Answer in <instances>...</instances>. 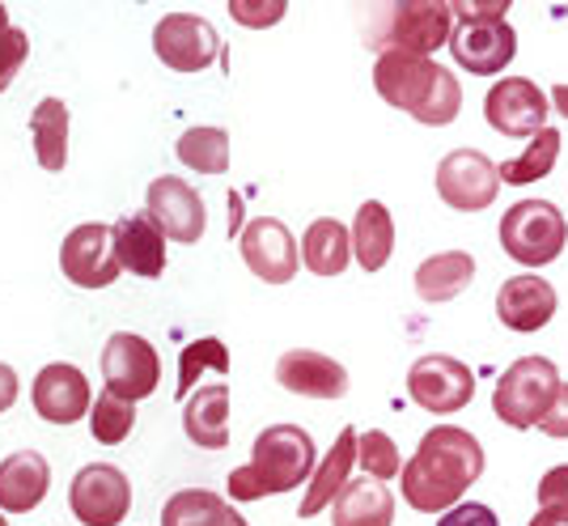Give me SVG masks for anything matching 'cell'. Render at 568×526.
Wrapping results in <instances>:
<instances>
[{"label":"cell","instance_id":"6da1fadb","mask_svg":"<svg viewBox=\"0 0 568 526\" xmlns=\"http://www.w3.org/2000/svg\"><path fill=\"white\" fill-rule=\"evenodd\" d=\"M479 476H484V446L475 442V433L437 425L420 437L416 455L399 472L403 502L416 514H446L467 497V488Z\"/></svg>","mask_w":568,"mask_h":526},{"label":"cell","instance_id":"7a4b0ae2","mask_svg":"<svg viewBox=\"0 0 568 526\" xmlns=\"http://www.w3.org/2000/svg\"><path fill=\"white\" fill-rule=\"evenodd\" d=\"M374 90L382 102H390L395 111L412 115L425 128H446L463 111V85L454 81L450 69H442L437 60L425 55H403L386 51L374 60Z\"/></svg>","mask_w":568,"mask_h":526},{"label":"cell","instance_id":"3957f363","mask_svg":"<svg viewBox=\"0 0 568 526\" xmlns=\"http://www.w3.org/2000/svg\"><path fill=\"white\" fill-rule=\"evenodd\" d=\"M314 476V442L302 425H267L255 437L251 463L230 472V497L237 505H251L260 497H276Z\"/></svg>","mask_w":568,"mask_h":526},{"label":"cell","instance_id":"277c9868","mask_svg":"<svg viewBox=\"0 0 568 526\" xmlns=\"http://www.w3.org/2000/svg\"><path fill=\"white\" fill-rule=\"evenodd\" d=\"M450 0H386L365 22V43L378 55L403 51V55L433 60L437 48H450Z\"/></svg>","mask_w":568,"mask_h":526},{"label":"cell","instance_id":"5b68a950","mask_svg":"<svg viewBox=\"0 0 568 526\" xmlns=\"http://www.w3.org/2000/svg\"><path fill=\"white\" fill-rule=\"evenodd\" d=\"M568 242V221L551 200H521L500 216V246L521 267H547L560 260Z\"/></svg>","mask_w":568,"mask_h":526},{"label":"cell","instance_id":"8992f818","mask_svg":"<svg viewBox=\"0 0 568 526\" xmlns=\"http://www.w3.org/2000/svg\"><path fill=\"white\" fill-rule=\"evenodd\" d=\"M560 391V370L547 357H521L500 374L493 391V412L509 429H539L544 412Z\"/></svg>","mask_w":568,"mask_h":526},{"label":"cell","instance_id":"52a82bcc","mask_svg":"<svg viewBox=\"0 0 568 526\" xmlns=\"http://www.w3.org/2000/svg\"><path fill=\"white\" fill-rule=\"evenodd\" d=\"M69 509L85 526H119L132 509V484L111 463H85L69 484Z\"/></svg>","mask_w":568,"mask_h":526},{"label":"cell","instance_id":"ba28073f","mask_svg":"<svg viewBox=\"0 0 568 526\" xmlns=\"http://www.w3.org/2000/svg\"><path fill=\"white\" fill-rule=\"evenodd\" d=\"M102 378H106V391L136 404L144 395L158 391V378H162V357L158 348L136 332H115L102 348Z\"/></svg>","mask_w":568,"mask_h":526},{"label":"cell","instance_id":"9c48e42d","mask_svg":"<svg viewBox=\"0 0 568 526\" xmlns=\"http://www.w3.org/2000/svg\"><path fill=\"white\" fill-rule=\"evenodd\" d=\"M407 395L412 404L425 407V412H463L475 399V374L471 365H463L458 357L446 353H428L407 370Z\"/></svg>","mask_w":568,"mask_h":526},{"label":"cell","instance_id":"30bf717a","mask_svg":"<svg viewBox=\"0 0 568 526\" xmlns=\"http://www.w3.org/2000/svg\"><path fill=\"white\" fill-rule=\"evenodd\" d=\"M500 192V170L488 153L479 149H454L437 166V195L454 213H479L488 209Z\"/></svg>","mask_w":568,"mask_h":526},{"label":"cell","instance_id":"8fae6325","mask_svg":"<svg viewBox=\"0 0 568 526\" xmlns=\"http://www.w3.org/2000/svg\"><path fill=\"white\" fill-rule=\"evenodd\" d=\"M60 272L77 289H106L123 276L115 260V234L102 221H85L69 230V239L60 242Z\"/></svg>","mask_w":568,"mask_h":526},{"label":"cell","instance_id":"7c38bea8","mask_svg":"<svg viewBox=\"0 0 568 526\" xmlns=\"http://www.w3.org/2000/svg\"><path fill=\"white\" fill-rule=\"evenodd\" d=\"M547 111H551V102L530 77H500L497 85L488 90V98H484V120L509 141L544 132Z\"/></svg>","mask_w":568,"mask_h":526},{"label":"cell","instance_id":"4fadbf2b","mask_svg":"<svg viewBox=\"0 0 568 526\" xmlns=\"http://www.w3.org/2000/svg\"><path fill=\"white\" fill-rule=\"evenodd\" d=\"M242 246V263L267 281V285H288L297 276V263H302V246L288 234V225L276 216H255L246 221V230L237 234Z\"/></svg>","mask_w":568,"mask_h":526},{"label":"cell","instance_id":"5bb4252c","mask_svg":"<svg viewBox=\"0 0 568 526\" xmlns=\"http://www.w3.org/2000/svg\"><path fill=\"white\" fill-rule=\"evenodd\" d=\"M153 51L174 72H204L213 69L221 39H216V26L195 13H166L153 26Z\"/></svg>","mask_w":568,"mask_h":526},{"label":"cell","instance_id":"9a60e30c","mask_svg":"<svg viewBox=\"0 0 568 526\" xmlns=\"http://www.w3.org/2000/svg\"><path fill=\"white\" fill-rule=\"evenodd\" d=\"M144 213L162 225V234H166L170 242H183V246L204 239V225H209V213H204L200 192H195L191 183H183L179 174H162V179L149 183V192H144Z\"/></svg>","mask_w":568,"mask_h":526},{"label":"cell","instance_id":"2e32d148","mask_svg":"<svg viewBox=\"0 0 568 526\" xmlns=\"http://www.w3.org/2000/svg\"><path fill=\"white\" fill-rule=\"evenodd\" d=\"M30 399H34V412H39L48 425H77V421L94 407L90 378H85L77 365H69V361L43 365L34 386H30Z\"/></svg>","mask_w":568,"mask_h":526},{"label":"cell","instance_id":"e0dca14e","mask_svg":"<svg viewBox=\"0 0 568 526\" xmlns=\"http://www.w3.org/2000/svg\"><path fill=\"white\" fill-rule=\"evenodd\" d=\"M450 51L458 69L475 72V77H493V72L514 64V55H518V34H514L509 22L454 26Z\"/></svg>","mask_w":568,"mask_h":526},{"label":"cell","instance_id":"ac0fdd59","mask_svg":"<svg viewBox=\"0 0 568 526\" xmlns=\"http://www.w3.org/2000/svg\"><path fill=\"white\" fill-rule=\"evenodd\" d=\"M276 383L306 399H344L348 395V370L327 353L314 348H288L276 361Z\"/></svg>","mask_w":568,"mask_h":526},{"label":"cell","instance_id":"d6986e66","mask_svg":"<svg viewBox=\"0 0 568 526\" xmlns=\"http://www.w3.org/2000/svg\"><path fill=\"white\" fill-rule=\"evenodd\" d=\"M111 234H115V260L123 272L144 276V281H158V276L166 272V242L170 239L162 234V225H158L149 213L119 216L115 225H111Z\"/></svg>","mask_w":568,"mask_h":526},{"label":"cell","instance_id":"ffe728a7","mask_svg":"<svg viewBox=\"0 0 568 526\" xmlns=\"http://www.w3.org/2000/svg\"><path fill=\"white\" fill-rule=\"evenodd\" d=\"M556 289L547 285L544 276H509L497 293V318L509 332H544L547 323L556 318Z\"/></svg>","mask_w":568,"mask_h":526},{"label":"cell","instance_id":"44dd1931","mask_svg":"<svg viewBox=\"0 0 568 526\" xmlns=\"http://www.w3.org/2000/svg\"><path fill=\"white\" fill-rule=\"evenodd\" d=\"M51 467L39 451H13L0 463V509L9 514H30L48 502Z\"/></svg>","mask_w":568,"mask_h":526},{"label":"cell","instance_id":"7402d4cb","mask_svg":"<svg viewBox=\"0 0 568 526\" xmlns=\"http://www.w3.org/2000/svg\"><path fill=\"white\" fill-rule=\"evenodd\" d=\"M183 429L200 451H225L230 446V386L221 378L195 386L183 407Z\"/></svg>","mask_w":568,"mask_h":526},{"label":"cell","instance_id":"603a6c76","mask_svg":"<svg viewBox=\"0 0 568 526\" xmlns=\"http://www.w3.org/2000/svg\"><path fill=\"white\" fill-rule=\"evenodd\" d=\"M356 437H361V433H356L353 425L339 429V437L332 442V451L323 455V463H318L314 476H310L306 497H302V505H297V518H318V509H327V505L339 497V488L353 479Z\"/></svg>","mask_w":568,"mask_h":526},{"label":"cell","instance_id":"cb8c5ba5","mask_svg":"<svg viewBox=\"0 0 568 526\" xmlns=\"http://www.w3.org/2000/svg\"><path fill=\"white\" fill-rule=\"evenodd\" d=\"M332 526H395V497L382 479H348L332 502Z\"/></svg>","mask_w":568,"mask_h":526},{"label":"cell","instance_id":"d4e9b609","mask_svg":"<svg viewBox=\"0 0 568 526\" xmlns=\"http://www.w3.org/2000/svg\"><path fill=\"white\" fill-rule=\"evenodd\" d=\"M353 255L361 272H382L395 255V221L382 200H365L353 216Z\"/></svg>","mask_w":568,"mask_h":526},{"label":"cell","instance_id":"484cf974","mask_svg":"<svg viewBox=\"0 0 568 526\" xmlns=\"http://www.w3.org/2000/svg\"><path fill=\"white\" fill-rule=\"evenodd\" d=\"M475 281V260L467 251H442V255H428L416 267V293L428 306H442L454 302L458 293H467Z\"/></svg>","mask_w":568,"mask_h":526},{"label":"cell","instance_id":"4316f807","mask_svg":"<svg viewBox=\"0 0 568 526\" xmlns=\"http://www.w3.org/2000/svg\"><path fill=\"white\" fill-rule=\"evenodd\" d=\"M30 136H34V158L48 174H60L69 166V102L43 98L30 111Z\"/></svg>","mask_w":568,"mask_h":526},{"label":"cell","instance_id":"83f0119b","mask_svg":"<svg viewBox=\"0 0 568 526\" xmlns=\"http://www.w3.org/2000/svg\"><path fill=\"white\" fill-rule=\"evenodd\" d=\"M302 263L314 276H339L353 263V234L335 221V216H318L310 221L306 239H302Z\"/></svg>","mask_w":568,"mask_h":526},{"label":"cell","instance_id":"f1b7e54d","mask_svg":"<svg viewBox=\"0 0 568 526\" xmlns=\"http://www.w3.org/2000/svg\"><path fill=\"white\" fill-rule=\"evenodd\" d=\"M174 153L195 174H225L230 170V132L225 128H187L174 141Z\"/></svg>","mask_w":568,"mask_h":526},{"label":"cell","instance_id":"f546056e","mask_svg":"<svg viewBox=\"0 0 568 526\" xmlns=\"http://www.w3.org/2000/svg\"><path fill=\"white\" fill-rule=\"evenodd\" d=\"M556 158H560V132H556V128H544V132H535V136H530V144L521 149V158L497 162L500 183H509V188L539 183V179H547V170L556 166Z\"/></svg>","mask_w":568,"mask_h":526},{"label":"cell","instance_id":"4dcf8cb0","mask_svg":"<svg viewBox=\"0 0 568 526\" xmlns=\"http://www.w3.org/2000/svg\"><path fill=\"white\" fill-rule=\"evenodd\" d=\"M230 505L209 488H183L162 505V526H230Z\"/></svg>","mask_w":568,"mask_h":526},{"label":"cell","instance_id":"1f68e13d","mask_svg":"<svg viewBox=\"0 0 568 526\" xmlns=\"http://www.w3.org/2000/svg\"><path fill=\"white\" fill-rule=\"evenodd\" d=\"M204 374H230V348L221 340H191L187 348L179 353V399L191 395Z\"/></svg>","mask_w":568,"mask_h":526},{"label":"cell","instance_id":"d6a6232c","mask_svg":"<svg viewBox=\"0 0 568 526\" xmlns=\"http://www.w3.org/2000/svg\"><path fill=\"white\" fill-rule=\"evenodd\" d=\"M136 425V407L128 404V399H119L111 391H102L90 407V433H94L98 446H119V442H128V433Z\"/></svg>","mask_w":568,"mask_h":526},{"label":"cell","instance_id":"836d02e7","mask_svg":"<svg viewBox=\"0 0 568 526\" xmlns=\"http://www.w3.org/2000/svg\"><path fill=\"white\" fill-rule=\"evenodd\" d=\"M356 463H361V472L369 479H386L399 476L403 472V458H399V446H395V437H386L382 429H369L356 437Z\"/></svg>","mask_w":568,"mask_h":526},{"label":"cell","instance_id":"e575fe53","mask_svg":"<svg viewBox=\"0 0 568 526\" xmlns=\"http://www.w3.org/2000/svg\"><path fill=\"white\" fill-rule=\"evenodd\" d=\"M26 55H30V34H26L22 26H9L4 34H0V94L13 85V77L22 72Z\"/></svg>","mask_w":568,"mask_h":526},{"label":"cell","instance_id":"d590c367","mask_svg":"<svg viewBox=\"0 0 568 526\" xmlns=\"http://www.w3.org/2000/svg\"><path fill=\"white\" fill-rule=\"evenodd\" d=\"M288 13L284 0H230V18L237 26H251V30H267Z\"/></svg>","mask_w":568,"mask_h":526},{"label":"cell","instance_id":"8d00e7d4","mask_svg":"<svg viewBox=\"0 0 568 526\" xmlns=\"http://www.w3.org/2000/svg\"><path fill=\"white\" fill-rule=\"evenodd\" d=\"M539 505L560 526H568V463L544 472V479H539Z\"/></svg>","mask_w":568,"mask_h":526},{"label":"cell","instance_id":"74e56055","mask_svg":"<svg viewBox=\"0 0 568 526\" xmlns=\"http://www.w3.org/2000/svg\"><path fill=\"white\" fill-rule=\"evenodd\" d=\"M509 0H450L454 26H484V22H505Z\"/></svg>","mask_w":568,"mask_h":526},{"label":"cell","instance_id":"f35d334b","mask_svg":"<svg viewBox=\"0 0 568 526\" xmlns=\"http://www.w3.org/2000/svg\"><path fill=\"white\" fill-rule=\"evenodd\" d=\"M437 526H500V518L484 502H458L437 518Z\"/></svg>","mask_w":568,"mask_h":526},{"label":"cell","instance_id":"ab89813d","mask_svg":"<svg viewBox=\"0 0 568 526\" xmlns=\"http://www.w3.org/2000/svg\"><path fill=\"white\" fill-rule=\"evenodd\" d=\"M539 429L547 437H568V383H560L556 399H551V407H547L544 421H539Z\"/></svg>","mask_w":568,"mask_h":526},{"label":"cell","instance_id":"60d3db41","mask_svg":"<svg viewBox=\"0 0 568 526\" xmlns=\"http://www.w3.org/2000/svg\"><path fill=\"white\" fill-rule=\"evenodd\" d=\"M13 404H18V374H13V365L0 361V412H9Z\"/></svg>","mask_w":568,"mask_h":526},{"label":"cell","instance_id":"b9f144b4","mask_svg":"<svg viewBox=\"0 0 568 526\" xmlns=\"http://www.w3.org/2000/svg\"><path fill=\"white\" fill-rule=\"evenodd\" d=\"M547 102H551V107H556V111H560V115H565V120H568V85H556V90H551V98H547Z\"/></svg>","mask_w":568,"mask_h":526},{"label":"cell","instance_id":"7bdbcfd3","mask_svg":"<svg viewBox=\"0 0 568 526\" xmlns=\"http://www.w3.org/2000/svg\"><path fill=\"white\" fill-rule=\"evenodd\" d=\"M530 526H560V523H556V518H551V514H544V509H539V514H535V518H530Z\"/></svg>","mask_w":568,"mask_h":526},{"label":"cell","instance_id":"ee69618b","mask_svg":"<svg viewBox=\"0 0 568 526\" xmlns=\"http://www.w3.org/2000/svg\"><path fill=\"white\" fill-rule=\"evenodd\" d=\"M9 26H13V22H9V13H4V4H0V34H4Z\"/></svg>","mask_w":568,"mask_h":526},{"label":"cell","instance_id":"f6af8a7d","mask_svg":"<svg viewBox=\"0 0 568 526\" xmlns=\"http://www.w3.org/2000/svg\"><path fill=\"white\" fill-rule=\"evenodd\" d=\"M230 526H251V523H246V518H242V514L234 509V514H230Z\"/></svg>","mask_w":568,"mask_h":526},{"label":"cell","instance_id":"bcb514c9","mask_svg":"<svg viewBox=\"0 0 568 526\" xmlns=\"http://www.w3.org/2000/svg\"><path fill=\"white\" fill-rule=\"evenodd\" d=\"M0 526H9V523H4V514H0Z\"/></svg>","mask_w":568,"mask_h":526}]
</instances>
